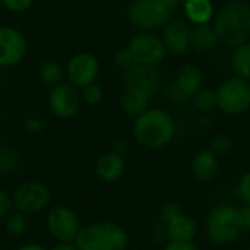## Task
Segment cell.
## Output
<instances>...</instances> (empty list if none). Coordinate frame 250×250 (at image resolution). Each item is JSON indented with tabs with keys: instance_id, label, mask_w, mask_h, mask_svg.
<instances>
[{
	"instance_id": "836d02e7",
	"label": "cell",
	"mask_w": 250,
	"mask_h": 250,
	"mask_svg": "<svg viewBox=\"0 0 250 250\" xmlns=\"http://www.w3.org/2000/svg\"><path fill=\"white\" fill-rule=\"evenodd\" d=\"M164 250H201L192 242H170Z\"/></svg>"
},
{
	"instance_id": "e0dca14e",
	"label": "cell",
	"mask_w": 250,
	"mask_h": 250,
	"mask_svg": "<svg viewBox=\"0 0 250 250\" xmlns=\"http://www.w3.org/2000/svg\"><path fill=\"white\" fill-rule=\"evenodd\" d=\"M220 38L217 31L209 23H196L190 26V47L201 53H208L217 48Z\"/></svg>"
},
{
	"instance_id": "7c38bea8",
	"label": "cell",
	"mask_w": 250,
	"mask_h": 250,
	"mask_svg": "<svg viewBox=\"0 0 250 250\" xmlns=\"http://www.w3.org/2000/svg\"><path fill=\"white\" fill-rule=\"evenodd\" d=\"M28 53L25 34L9 25L0 26V67H13L19 64Z\"/></svg>"
},
{
	"instance_id": "d6a6232c",
	"label": "cell",
	"mask_w": 250,
	"mask_h": 250,
	"mask_svg": "<svg viewBox=\"0 0 250 250\" xmlns=\"http://www.w3.org/2000/svg\"><path fill=\"white\" fill-rule=\"evenodd\" d=\"M179 214H182V211H180L179 205H177V204H174V202H168V204H166V205L161 208V212H160L161 220H163L166 224H167L168 221H171L174 217H177Z\"/></svg>"
},
{
	"instance_id": "484cf974",
	"label": "cell",
	"mask_w": 250,
	"mask_h": 250,
	"mask_svg": "<svg viewBox=\"0 0 250 250\" xmlns=\"http://www.w3.org/2000/svg\"><path fill=\"white\" fill-rule=\"evenodd\" d=\"M104 97H105V92H104L103 86L100 83H97V82L89 83V85H86L85 88L81 89L82 103H85L86 105H91V107L100 105L104 101Z\"/></svg>"
},
{
	"instance_id": "d6986e66",
	"label": "cell",
	"mask_w": 250,
	"mask_h": 250,
	"mask_svg": "<svg viewBox=\"0 0 250 250\" xmlns=\"http://www.w3.org/2000/svg\"><path fill=\"white\" fill-rule=\"evenodd\" d=\"M183 94L192 97L196 91L202 88L204 83V73L199 66L196 64H185L179 69L174 82H173Z\"/></svg>"
},
{
	"instance_id": "8fae6325",
	"label": "cell",
	"mask_w": 250,
	"mask_h": 250,
	"mask_svg": "<svg viewBox=\"0 0 250 250\" xmlns=\"http://www.w3.org/2000/svg\"><path fill=\"white\" fill-rule=\"evenodd\" d=\"M82 105L81 92L69 82H60L53 86L48 94V108L57 119L67 120L78 114Z\"/></svg>"
},
{
	"instance_id": "52a82bcc",
	"label": "cell",
	"mask_w": 250,
	"mask_h": 250,
	"mask_svg": "<svg viewBox=\"0 0 250 250\" xmlns=\"http://www.w3.org/2000/svg\"><path fill=\"white\" fill-rule=\"evenodd\" d=\"M13 209L25 215H34L44 209L51 202V192L47 185L35 180L21 183L12 193Z\"/></svg>"
},
{
	"instance_id": "603a6c76",
	"label": "cell",
	"mask_w": 250,
	"mask_h": 250,
	"mask_svg": "<svg viewBox=\"0 0 250 250\" xmlns=\"http://www.w3.org/2000/svg\"><path fill=\"white\" fill-rule=\"evenodd\" d=\"M40 81L47 85V86H56L60 82H63V79L66 78L64 75V67L54 60H47L40 66Z\"/></svg>"
},
{
	"instance_id": "83f0119b",
	"label": "cell",
	"mask_w": 250,
	"mask_h": 250,
	"mask_svg": "<svg viewBox=\"0 0 250 250\" xmlns=\"http://www.w3.org/2000/svg\"><path fill=\"white\" fill-rule=\"evenodd\" d=\"M18 166V154L7 146H0V173H10Z\"/></svg>"
},
{
	"instance_id": "7a4b0ae2",
	"label": "cell",
	"mask_w": 250,
	"mask_h": 250,
	"mask_svg": "<svg viewBox=\"0 0 250 250\" xmlns=\"http://www.w3.org/2000/svg\"><path fill=\"white\" fill-rule=\"evenodd\" d=\"M176 135V123L170 113L161 108H148L135 117L133 136L139 145L148 149L167 146Z\"/></svg>"
},
{
	"instance_id": "cb8c5ba5",
	"label": "cell",
	"mask_w": 250,
	"mask_h": 250,
	"mask_svg": "<svg viewBox=\"0 0 250 250\" xmlns=\"http://www.w3.org/2000/svg\"><path fill=\"white\" fill-rule=\"evenodd\" d=\"M28 229V215L19 212V211H12L6 218H4V230L9 236L19 237L22 236Z\"/></svg>"
},
{
	"instance_id": "f546056e",
	"label": "cell",
	"mask_w": 250,
	"mask_h": 250,
	"mask_svg": "<svg viewBox=\"0 0 250 250\" xmlns=\"http://www.w3.org/2000/svg\"><path fill=\"white\" fill-rule=\"evenodd\" d=\"M13 211V201L12 195L0 188V220H4Z\"/></svg>"
},
{
	"instance_id": "30bf717a",
	"label": "cell",
	"mask_w": 250,
	"mask_h": 250,
	"mask_svg": "<svg viewBox=\"0 0 250 250\" xmlns=\"http://www.w3.org/2000/svg\"><path fill=\"white\" fill-rule=\"evenodd\" d=\"M64 75L69 83L82 89L86 85L97 82L100 75V60L89 51H79L69 59L64 67Z\"/></svg>"
},
{
	"instance_id": "4dcf8cb0",
	"label": "cell",
	"mask_w": 250,
	"mask_h": 250,
	"mask_svg": "<svg viewBox=\"0 0 250 250\" xmlns=\"http://www.w3.org/2000/svg\"><path fill=\"white\" fill-rule=\"evenodd\" d=\"M237 195L239 198L250 207V173H246L242 176L237 185Z\"/></svg>"
},
{
	"instance_id": "44dd1931",
	"label": "cell",
	"mask_w": 250,
	"mask_h": 250,
	"mask_svg": "<svg viewBox=\"0 0 250 250\" xmlns=\"http://www.w3.org/2000/svg\"><path fill=\"white\" fill-rule=\"evenodd\" d=\"M183 10L192 23H209L214 16L211 0H183Z\"/></svg>"
},
{
	"instance_id": "5bb4252c",
	"label": "cell",
	"mask_w": 250,
	"mask_h": 250,
	"mask_svg": "<svg viewBox=\"0 0 250 250\" xmlns=\"http://www.w3.org/2000/svg\"><path fill=\"white\" fill-rule=\"evenodd\" d=\"M167 51L173 54H183L190 48V26L183 19H171L161 35Z\"/></svg>"
},
{
	"instance_id": "8992f818",
	"label": "cell",
	"mask_w": 250,
	"mask_h": 250,
	"mask_svg": "<svg viewBox=\"0 0 250 250\" xmlns=\"http://www.w3.org/2000/svg\"><path fill=\"white\" fill-rule=\"evenodd\" d=\"M215 94L217 107L229 116L242 114L250 108V82L239 76L226 79Z\"/></svg>"
},
{
	"instance_id": "277c9868",
	"label": "cell",
	"mask_w": 250,
	"mask_h": 250,
	"mask_svg": "<svg viewBox=\"0 0 250 250\" xmlns=\"http://www.w3.org/2000/svg\"><path fill=\"white\" fill-rule=\"evenodd\" d=\"M75 245L78 250H126L129 237L120 224L98 221L82 227Z\"/></svg>"
},
{
	"instance_id": "2e32d148",
	"label": "cell",
	"mask_w": 250,
	"mask_h": 250,
	"mask_svg": "<svg viewBox=\"0 0 250 250\" xmlns=\"http://www.w3.org/2000/svg\"><path fill=\"white\" fill-rule=\"evenodd\" d=\"M192 174L199 182H211L217 177L220 170L218 157L211 149H201L192 160Z\"/></svg>"
},
{
	"instance_id": "b9f144b4",
	"label": "cell",
	"mask_w": 250,
	"mask_h": 250,
	"mask_svg": "<svg viewBox=\"0 0 250 250\" xmlns=\"http://www.w3.org/2000/svg\"><path fill=\"white\" fill-rule=\"evenodd\" d=\"M176 1H179V0H176Z\"/></svg>"
},
{
	"instance_id": "ac0fdd59",
	"label": "cell",
	"mask_w": 250,
	"mask_h": 250,
	"mask_svg": "<svg viewBox=\"0 0 250 250\" xmlns=\"http://www.w3.org/2000/svg\"><path fill=\"white\" fill-rule=\"evenodd\" d=\"M167 234L171 242H192L198 234V223L186 214H179L167 223Z\"/></svg>"
},
{
	"instance_id": "8d00e7d4",
	"label": "cell",
	"mask_w": 250,
	"mask_h": 250,
	"mask_svg": "<svg viewBox=\"0 0 250 250\" xmlns=\"http://www.w3.org/2000/svg\"><path fill=\"white\" fill-rule=\"evenodd\" d=\"M15 250H50V249H47L45 246L38 245V243H23V245L18 246Z\"/></svg>"
},
{
	"instance_id": "d4e9b609",
	"label": "cell",
	"mask_w": 250,
	"mask_h": 250,
	"mask_svg": "<svg viewBox=\"0 0 250 250\" xmlns=\"http://www.w3.org/2000/svg\"><path fill=\"white\" fill-rule=\"evenodd\" d=\"M192 97H193L195 107L202 113L212 111L217 107V94H215V91H212L209 88H201Z\"/></svg>"
},
{
	"instance_id": "3957f363",
	"label": "cell",
	"mask_w": 250,
	"mask_h": 250,
	"mask_svg": "<svg viewBox=\"0 0 250 250\" xmlns=\"http://www.w3.org/2000/svg\"><path fill=\"white\" fill-rule=\"evenodd\" d=\"M176 9V0H132L126 13L130 23L139 31L155 32L173 19Z\"/></svg>"
},
{
	"instance_id": "f1b7e54d",
	"label": "cell",
	"mask_w": 250,
	"mask_h": 250,
	"mask_svg": "<svg viewBox=\"0 0 250 250\" xmlns=\"http://www.w3.org/2000/svg\"><path fill=\"white\" fill-rule=\"evenodd\" d=\"M35 0H1V4L6 10L12 13H23L32 7Z\"/></svg>"
},
{
	"instance_id": "ab89813d",
	"label": "cell",
	"mask_w": 250,
	"mask_h": 250,
	"mask_svg": "<svg viewBox=\"0 0 250 250\" xmlns=\"http://www.w3.org/2000/svg\"><path fill=\"white\" fill-rule=\"evenodd\" d=\"M3 9V4H1V0H0V10Z\"/></svg>"
},
{
	"instance_id": "5b68a950",
	"label": "cell",
	"mask_w": 250,
	"mask_h": 250,
	"mask_svg": "<svg viewBox=\"0 0 250 250\" xmlns=\"http://www.w3.org/2000/svg\"><path fill=\"white\" fill-rule=\"evenodd\" d=\"M208 236L215 245H230L237 240L242 233L240 209L230 204H221L215 207L207 223Z\"/></svg>"
},
{
	"instance_id": "f35d334b",
	"label": "cell",
	"mask_w": 250,
	"mask_h": 250,
	"mask_svg": "<svg viewBox=\"0 0 250 250\" xmlns=\"http://www.w3.org/2000/svg\"><path fill=\"white\" fill-rule=\"evenodd\" d=\"M201 125L205 126V127H211V120L204 116V117H201Z\"/></svg>"
},
{
	"instance_id": "d590c367",
	"label": "cell",
	"mask_w": 250,
	"mask_h": 250,
	"mask_svg": "<svg viewBox=\"0 0 250 250\" xmlns=\"http://www.w3.org/2000/svg\"><path fill=\"white\" fill-rule=\"evenodd\" d=\"M50 250H78L75 242H56Z\"/></svg>"
},
{
	"instance_id": "9c48e42d",
	"label": "cell",
	"mask_w": 250,
	"mask_h": 250,
	"mask_svg": "<svg viewBox=\"0 0 250 250\" xmlns=\"http://www.w3.org/2000/svg\"><path fill=\"white\" fill-rule=\"evenodd\" d=\"M127 50L135 62V64L157 66L161 63L167 54L164 41L155 32L141 31L127 44Z\"/></svg>"
},
{
	"instance_id": "1f68e13d",
	"label": "cell",
	"mask_w": 250,
	"mask_h": 250,
	"mask_svg": "<svg viewBox=\"0 0 250 250\" xmlns=\"http://www.w3.org/2000/svg\"><path fill=\"white\" fill-rule=\"evenodd\" d=\"M114 63H116L119 67L125 69V70L129 69V67H132V66L135 64V62H133V59H132L129 50H127V47L119 50V51L114 54Z\"/></svg>"
},
{
	"instance_id": "e575fe53",
	"label": "cell",
	"mask_w": 250,
	"mask_h": 250,
	"mask_svg": "<svg viewBox=\"0 0 250 250\" xmlns=\"http://www.w3.org/2000/svg\"><path fill=\"white\" fill-rule=\"evenodd\" d=\"M240 224L243 230H250V207L246 205V208H243L240 211Z\"/></svg>"
},
{
	"instance_id": "74e56055",
	"label": "cell",
	"mask_w": 250,
	"mask_h": 250,
	"mask_svg": "<svg viewBox=\"0 0 250 250\" xmlns=\"http://www.w3.org/2000/svg\"><path fill=\"white\" fill-rule=\"evenodd\" d=\"M114 152H117V154H120V155H123L126 151H127V144L125 142V141H117L116 144H114V149H113Z\"/></svg>"
},
{
	"instance_id": "7402d4cb",
	"label": "cell",
	"mask_w": 250,
	"mask_h": 250,
	"mask_svg": "<svg viewBox=\"0 0 250 250\" xmlns=\"http://www.w3.org/2000/svg\"><path fill=\"white\" fill-rule=\"evenodd\" d=\"M231 66L236 76L250 82V41L234 48L231 56Z\"/></svg>"
},
{
	"instance_id": "4fadbf2b",
	"label": "cell",
	"mask_w": 250,
	"mask_h": 250,
	"mask_svg": "<svg viewBox=\"0 0 250 250\" xmlns=\"http://www.w3.org/2000/svg\"><path fill=\"white\" fill-rule=\"evenodd\" d=\"M125 86L126 88H136L148 92L152 95L160 85L161 76L155 66L148 64H133L132 67L125 70Z\"/></svg>"
},
{
	"instance_id": "7bdbcfd3",
	"label": "cell",
	"mask_w": 250,
	"mask_h": 250,
	"mask_svg": "<svg viewBox=\"0 0 250 250\" xmlns=\"http://www.w3.org/2000/svg\"><path fill=\"white\" fill-rule=\"evenodd\" d=\"M0 250H1V249H0Z\"/></svg>"
},
{
	"instance_id": "60d3db41",
	"label": "cell",
	"mask_w": 250,
	"mask_h": 250,
	"mask_svg": "<svg viewBox=\"0 0 250 250\" xmlns=\"http://www.w3.org/2000/svg\"><path fill=\"white\" fill-rule=\"evenodd\" d=\"M0 240H1V229H0Z\"/></svg>"
},
{
	"instance_id": "9a60e30c",
	"label": "cell",
	"mask_w": 250,
	"mask_h": 250,
	"mask_svg": "<svg viewBox=\"0 0 250 250\" xmlns=\"http://www.w3.org/2000/svg\"><path fill=\"white\" fill-rule=\"evenodd\" d=\"M95 174L101 182L105 183H114L120 180L126 171V161L123 155L110 151L98 157L95 161Z\"/></svg>"
},
{
	"instance_id": "ffe728a7",
	"label": "cell",
	"mask_w": 250,
	"mask_h": 250,
	"mask_svg": "<svg viewBox=\"0 0 250 250\" xmlns=\"http://www.w3.org/2000/svg\"><path fill=\"white\" fill-rule=\"evenodd\" d=\"M149 103H151V95L148 92L136 88H126L120 100V107L126 116L135 119L149 108Z\"/></svg>"
},
{
	"instance_id": "4316f807",
	"label": "cell",
	"mask_w": 250,
	"mask_h": 250,
	"mask_svg": "<svg viewBox=\"0 0 250 250\" xmlns=\"http://www.w3.org/2000/svg\"><path fill=\"white\" fill-rule=\"evenodd\" d=\"M234 148V142L229 135H217L212 138L211 141V151L218 157V155H227L233 151Z\"/></svg>"
},
{
	"instance_id": "ba28073f",
	"label": "cell",
	"mask_w": 250,
	"mask_h": 250,
	"mask_svg": "<svg viewBox=\"0 0 250 250\" xmlns=\"http://www.w3.org/2000/svg\"><path fill=\"white\" fill-rule=\"evenodd\" d=\"M45 227L56 242H75L82 224L75 209L66 205H56L47 212Z\"/></svg>"
},
{
	"instance_id": "6da1fadb",
	"label": "cell",
	"mask_w": 250,
	"mask_h": 250,
	"mask_svg": "<svg viewBox=\"0 0 250 250\" xmlns=\"http://www.w3.org/2000/svg\"><path fill=\"white\" fill-rule=\"evenodd\" d=\"M214 28L227 47H239L250 41V4L245 0L226 1L214 16Z\"/></svg>"
}]
</instances>
